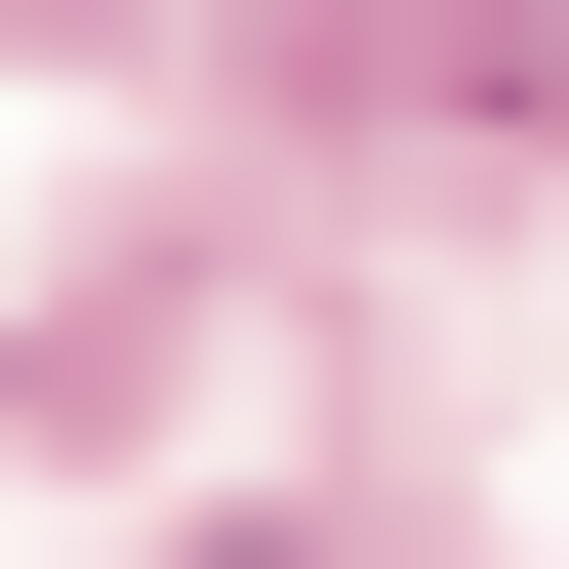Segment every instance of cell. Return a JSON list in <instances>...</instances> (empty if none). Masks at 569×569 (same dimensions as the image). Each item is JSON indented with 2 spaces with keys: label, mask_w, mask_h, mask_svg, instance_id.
<instances>
[{
  "label": "cell",
  "mask_w": 569,
  "mask_h": 569,
  "mask_svg": "<svg viewBox=\"0 0 569 569\" xmlns=\"http://www.w3.org/2000/svg\"><path fill=\"white\" fill-rule=\"evenodd\" d=\"M407 82H448V122H569V0H448Z\"/></svg>",
  "instance_id": "1"
}]
</instances>
